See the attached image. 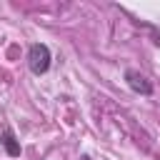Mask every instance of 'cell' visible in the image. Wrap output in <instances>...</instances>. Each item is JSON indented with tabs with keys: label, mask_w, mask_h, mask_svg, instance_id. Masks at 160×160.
<instances>
[{
	"label": "cell",
	"mask_w": 160,
	"mask_h": 160,
	"mask_svg": "<svg viewBox=\"0 0 160 160\" xmlns=\"http://www.w3.org/2000/svg\"><path fill=\"white\" fill-rule=\"evenodd\" d=\"M50 60H52V55H50V48L45 42L30 45V50H28V68H30V72L45 75L50 70Z\"/></svg>",
	"instance_id": "cell-1"
},
{
	"label": "cell",
	"mask_w": 160,
	"mask_h": 160,
	"mask_svg": "<svg viewBox=\"0 0 160 160\" xmlns=\"http://www.w3.org/2000/svg\"><path fill=\"white\" fill-rule=\"evenodd\" d=\"M0 142H2V148H5V152H8L10 158H18V155L22 152V148H20V142H18L15 132H12V128H5V130H2Z\"/></svg>",
	"instance_id": "cell-3"
},
{
	"label": "cell",
	"mask_w": 160,
	"mask_h": 160,
	"mask_svg": "<svg viewBox=\"0 0 160 160\" xmlns=\"http://www.w3.org/2000/svg\"><path fill=\"white\" fill-rule=\"evenodd\" d=\"M125 82L130 85V90H132V92L152 95V82H150L142 72H138V70H125Z\"/></svg>",
	"instance_id": "cell-2"
}]
</instances>
